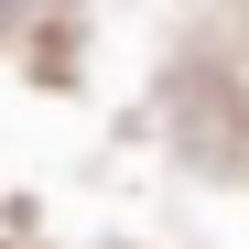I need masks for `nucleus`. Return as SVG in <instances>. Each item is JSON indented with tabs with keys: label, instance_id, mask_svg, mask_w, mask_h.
<instances>
[{
	"label": "nucleus",
	"instance_id": "f257e3e1",
	"mask_svg": "<svg viewBox=\"0 0 249 249\" xmlns=\"http://www.w3.org/2000/svg\"><path fill=\"white\" fill-rule=\"evenodd\" d=\"M0 11H11V0H0Z\"/></svg>",
	"mask_w": 249,
	"mask_h": 249
}]
</instances>
